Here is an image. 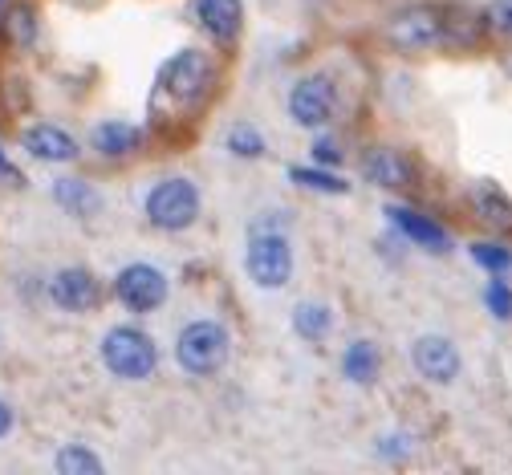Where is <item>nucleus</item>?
Masks as SVG:
<instances>
[{
	"mask_svg": "<svg viewBox=\"0 0 512 475\" xmlns=\"http://www.w3.org/2000/svg\"><path fill=\"white\" fill-rule=\"evenodd\" d=\"M220 90V61L208 49H179L155 78L151 114L155 118H191Z\"/></svg>",
	"mask_w": 512,
	"mask_h": 475,
	"instance_id": "obj_1",
	"label": "nucleus"
},
{
	"mask_svg": "<svg viewBox=\"0 0 512 475\" xmlns=\"http://www.w3.org/2000/svg\"><path fill=\"white\" fill-rule=\"evenodd\" d=\"M102 366L122 382H147L159 370V346L155 337L139 325H114L102 337Z\"/></svg>",
	"mask_w": 512,
	"mask_h": 475,
	"instance_id": "obj_2",
	"label": "nucleus"
},
{
	"mask_svg": "<svg viewBox=\"0 0 512 475\" xmlns=\"http://www.w3.org/2000/svg\"><path fill=\"white\" fill-rule=\"evenodd\" d=\"M232 358V333L220 321H191L179 329L175 337V362L191 374V378H212L228 366Z\"/></svg>",
	"mask_w": 512,
	"mask_h": 475,
	"instance_id": "obj_3",
	"label": "nucleus"
},
{
	"mask_svg": "<svg viewBox=\"0 0 512 475\" xmlns=\"http://www.w3.org/2000/svg\"><path fill=\"white\" fill-rule=\"evenodd\" d=\"M200 208H204V199H200V187L191 183L187 175H171V179H159L147 199H143V216L151 228L159 232H187L191 224L200 220Z\"/></svg>",
	"mask_w": 512,
	"mask_h": 475,
	"instance_id": "obj_4",
	"label": "nucleus"
},
{
	"mask_svg": "<svg viewBox=\"0 0 512 475\" xmlns=\"http://www.w3.org/2000/svg\"><path fill=\"white\" fill-rule=\"evenodd\" d=\"M293 244L285 232H261L252 228L248 232V244H244V273L256 289H285L293 281Z\"/></svg>",
	"mask_w": 512,
	"mask_h": 475,
	"instance_id": "obj_5",
	"label": "nucleus"
},
{
	"mask_svg": "<svg viewBox=\"0 0 512 475\" xmlns=\"http://www.w3.org/2000/svg\"><path fill=\"white\" fill-rule=\"evenodd\" d=\"M382 37H387L391 49L399 53H427L443 45V13L431 5H411L387 17L382 25Z\"/></svg>",
	"mask_w": 512,
	"mask_h": 475,
	"instance_id": "obj_6",
	"label": "nucleus"
},
{
	"mask_svg": "<svg viewBox=\"0 0 512 475\" xmlns=\"http://www.w3.org/2000/svg\"><path fill=\"white\" fill-rule=\"evenodd\" d=\"M338 82L330 74H305L293 90H289V118L305 130L330 126L338 118Z\"/></svg>",
	"mask_w": 512,
	"mask_h": 475,
	"instance_id": "obj_7",
	"label": "nucleus"
},
{
	"mask_svg": "<svg viewBox=\"0 0 512 475\" xmlns=\"http://www.w3.org/2000/svg\"><path fill=\"white\" fill-rule=\"evenodd\" d=\"M167 289H171V285H167L163 268L143 264V260L126 264L122 273L114 277V297H118L122 309H131V313H155V309L167 301Z\"/></svg>",
	"mask_w": 512,
	"mask_h": 475,
	"instance_id": "obj_8",
	"label": "nucleus"
},
{
	"mask_svg": "<svg viewBox=\"0 0 512 475\" xmlns=\"http://www.w3.org/2000/svg\"><path fill=\"white\" fill-rule=\"evenodd\" d=\"M49 297H53V305H61L66 313H90V309L102 305V281L90 273V268L70 264V268H61V273H53Z\"/></svg>",
	"mask_w": 512,
	"mask_h": 475,
	"instance_id": "obj_9",
	"label": "nucleus"
},
{
	"mask_svg": "<svg viewBox=\"0 0 512 475\" xmlns=\"http://www.w3.org/2000/svg\"><path fill=\"white\" fill-rule=\"evenodd\" d=\"M411 362L419 370V378L435 382V386H447V382H456L460 374V350L452 337H439V333H423L419 342L411 346Z\"/></svg>",
	"mask_w": 512,
	"mask_h": 475,
	"instance_id": "obj_10",
	"label": "nucleus"
},
{
	"mask_svg": "<svg viewBox=\"0 0 512 475\" xmlns=\"http://www.w3.org/2000/svg\"><path fill=\"white\" fill-rule=\"evenodd\" d=\"M196 25L212 37L216 49H232L244 33V5L240 0H191Z\"/></svg>",
	"mask_w": 512,
	"mask_h": 475,
	"instance_id": "obj_11",
	"label": "nucleus"
},
{
	"mask_svg": "<svg viewBox=\"0 0 512 475\" xmlns=\"http://www.w3.org/2000/svg\"><path fill=\"white\" fill-rule=\"evenodd\" d=\"M358 171H362L366 183H374V187H382V191H407L411 179H415V167H411L407 155L395 151V147H370V151H362Z\"/></svg>",
	"mask_w": 512,
	"mask_h": 475,
	"instance_id": "obj_12",
	"label": "nucleus"
},
{
	"mask_svg": "<svg viewBox=\"0 0 512 475\" xmlns=\"http://www.w3.org/2000/svg\"><path fill=\"white\" fill-rule=\"evenodd\" d=\"M21 147L37 159V163H78L82 159V147L70 130H61L53 122H41V126H29L21 134Z\"/></svg>",
	"mask_w": 512,
	"mask_h": 475,
	"instance_id": "obj_13",
	"label": "nucleus"
},
{
	"mask_svg": "<svg viewBox=\"0 0 512 475\" xmlns=\"http://www.w3.org/2000/svg\"><path fill=\"white\" fill-rule=\"evenodd\" d=\"M94 151L102 159H131V155H139L143 151V126L122 122V118L98 122L94 126Z\"/></svg>",
	"mask_w": 512,
	"mask_h": 475,
	"instance_id": "obj_14",
	"label": "nucleus"
},
{
	"mask_svg": "<svg viewBox=\"0 0 512 475\" xmlns=\"http://www.w3.org/2000/svg\"><path fill=\"white\" fill-rule=\"evenodd\" d=\"M53 203H57V208L66 212V216H74V220H90V216L102 212L98 187L86 183V179H74V175H66V179L53 183Z\"/></svg>",
	"mask_w": 512,
	"mask_h": 475,
	"instance_id": "obj_15",
	"label": "nucleus"
},
{
	"mask_svg": "<svg viewBox=\"0 0 512 475\" xmlns=\"http://www.w3.org/2000/svg\"><path fill=\"white\" fill-rule=\"evenodd\" d=\"M387 216L399 224V232H403L415 248H427V252H447V248H452V236H447L431 216H423V212H415V208H391Z\"/></svg>",
	"mask_w": 512,
	"mask_h": 475,
	"instance_id": "obj_16",
	"label": "nucleus"
},
{
	"mask_svg": "<svg viewBox=\"0 0 512 475\" xmlns=\"http://www.w3.org/2000/svg\"><path fill=\"white\" fill-rule=\"evenodd\" d=\"M293 329H297V337H305V342H326L330 337V329H334V313L322 305V301H301L297 309H293Z\"/></svg>",
	"mask_w": 512,
	"mask_h": 475,
	"instance_id": "obj_17",
	"label": "nucleus"
},
{
	"mask_svg": "<svg viewBox=\"0 0 512 475\" xmlns=\"http://www.w3.org/2000/svg\"><path fill=\"white\" fill-rule=\"evenodd\" d=\"M378 366H382V358H378V346H374V342H354V346H346V354H342V374H346L354 386H370V382L378 378Z\"/></svg>",
	"mask_w": 512,
	"mask_h": 475,
	"instance_id": "obj_18",
	"label": "nucleus"
},
{
	"mask_svg": "<svg viewBox=\"0 0 512 475\" xmlns=\"http://www.w3.org/2000/svg\"><path fill=\"white\" fill-rule=\"evenodd\" d=\"M289 179H293L297 187H305V191H322V195H346V191H350V183H346L342 175L326 171L322 163H317V167H293Z\"/></svg>",
	"mask_w": 512,
	"mask_h": 475,
	"instance_id": "obj_19",
	"label": "nucleus"
},
{
	"mask_svg": "<svg viewBox=\"0 0 512 475\" xmlns=\"http://www.w3.org/2000/svg\"><path fill=\"white\" fill-rule=\"evenodd\" d=\"M472 203H476V216H480L484 224H492V228H500V232H512V203H508L504 195L480 187V191H472Z\"/></svg>",
	"mask_w": 512,
	"mask_h": 475,
	"instance_id": "obj_20",
	"label": "nucleus"
},
{
	"mask_svg": "<svg viewBox=\"0 0 512 475\" xmlns=\"http://www.w3.org/2000/svg\"><path fill=\"white\" fill-rule=\"evenodd\" d=\"M53 463H57L61 475H102V459L82 443H66Z\"/></svg>",
	"mask_w": 512,
	"mask_h": 475,
	"instance_id": "obj_21",
	"label": "nucleus"
},
{
	"mask_svg": "<svg viewBox=\"0 0 512 475\" xmlns=\"http://www.w3.org/2000/svg\"><path fill=\"white\" fill-rule=\"evenodd\" d=\"M468 256L484 268V273H492V277H508L512 273V248H504V244L476 240V244H468Z\"/></svg>",
	"mask_w": 512,
	"mask_h": 475,
	"instance_id": "obj_22",
	"label": "nucleus"
},
{
	"mask_svg": "<svg viewBox=\"0 0 512 475\" xmlns=\"http://www.w3.org/2000/svg\"><path fill=\"white\" fill-rule=\"evenodd\" d=\"M5 33H9L13 45L29 49V45L37 41V9H33V5H13V9L5 13Z\"/></svg>",
	"mask_w": 512,
	"mask_h": 475,
	"instance_id": "obj_23",
	"label": "nucleus"
},
{
	"mask_svg": "<svg viewBox=\"0 0 512 475\" xmlns=\"http://www.w3.org/2000/svg\"><path fill=\"white\" fill-rule=\"evenodd\" d=\"M228 151L236 159H261L265 155V134L256 126H248V122H240V126L228 130Z\"/></svg>",
	"mask_w": 512,
	"mask_h": 475,
	"instance_id": "obj_24",
	"label": "nucleus"
},
{
	"mask_svg": "<svg viewBox=\"0 0 512 475\" xmlns=\"http://www.w3.org/2000/svg\"><path fill=\"white\" fill-rule=\"evenodd\" d=\"M480 21H484V33L512 41V0H488Z\"/></svg>",
	"mask_w": 512,
	"mask_h": 475,
	"instance_id": "obj_25",
	"label": "nucleus"
},
{
	"mask_svg": "<svg viewBox=\"0 0 512 475\" xmlns=\"http://www.w3.org/2000/svg\"><path fill=\"white\" fill-rule=\"evenodd\" d=\"M484 305H488V313H492L496 321H512V285H508L504 277L488 281V289H484Z\"/></svg>",
	"mask_w": 512,
	"mask_h": 475,
	"instance_id": "obj_26",
	"label": "nucleus"
},
{
	"mask_svg": "<svg viewBox=\"0 0 512 475\" xmlns=\"http://www.w3.org/2000/svg\"><path fill=\"white\" fill-rule=\"evenodd\" d=\"M309 155H313V163H322V167L342 163V151H338V143H334V139H313Z\"/></svg>",
	"mask_w": 512,
	"mask_h": 475,
	"instance_id": "obj_27",
	"label": "nucleus"
},
{
	"mask_svg": "<svg viewBox=\"0 0 512 475\" xmlns=\"http://www.w3.org/2000/svg\"><path fill=\"white\" fill-rule=\"evenodd\" d=\"M13 423H17V415H13V406H9L5 398H0V439H5V435L13 431Z\"/></svg>",
	"mask_w": 512,
	"mask_h": 475,
	"instance_id": "obj_28",
	"label": "nucleus"
},
{
	"mask_svg": "<svg viewBox=\"0 0 512 475\" xmlns=\"http://www.w3.org/2000/svg\"><path fill=\"white\" fill-rule=\"evenodd\" d=\"M378 451H382V455H391V459H395V455H407L411 447H407V439H387V443H382Z\"/></svg>",
	"mask_w": 512,
	"mask_h": 475,
	"instance_id": "obj_29",
	"label": "nucleus"
},
{
	"mask_svg": "<svg viewBox=\"0 0 512 475\" xmlns=\"http://www.w3.org/2000/svg\"><path fill=\"white\" fill-rule=\"evenodd\" d=\"M0 175H9V179H13V163L5 159V151H0Z\"/></svg>",
	"mask_w": 512,
	"mask_h": 475,
	"instance_id": "obj_30",
	"label": "nucleus"
}]
</instances>
